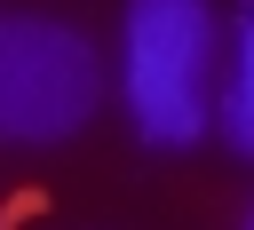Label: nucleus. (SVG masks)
Here are the masks:
<instances>
[{
	"mask_svg": "<svg viewBox=\"0 0 254 230\" xmlns=\"http://www.w3.org/2000/svg\"><path fill=\"white\" fill-rule=\"evenodd\" d=\"M119 95L143 143L190 151L206 135V95H214V8L206 0H127Z\"/></svg>",
	"mask_w": 254,
	"mask_h": 230,
	"instance_id": "1",
	"label": "nucleus"
},
{
	"mask_svg": "<svg viewBox=\"0 0 254 230\" xmlns=\"http://www.w3.org/2000/svg\"><path fill=\"white\" fill-rule=\"evenodd\" d=\"M103 63L64 16L0 8V143H64L95 119Z\"/></svg>",
	"mask_w": 254,
	"mask_h": 230,
	"instance_id": "2",
	"label": "nucleus"
},
{
	"mask_svg": "<svg viewBox=\"0 0 254 230\" xmlns=\"http://www.w3.org/2000/svg\"><path fill=\"white\" fill-rule=\"evenodd\" d=\"M222 135H230V151L254 159V8H246V24H238V71H230V87H222Z\"/></svg>",
	"mask_w": 254,
	"mask_h": 230,
	"instance_id": "3",
	"label": "nucleus"
},
{
	"mask_svg": "<svg viewBox=\"0 0 254 230\" xmlns=\"http://www.w3.org/2000/svg\"><path fill=\"white\" fill-rule=\"evenodd\" d=\"M246 230H254V214H246Z\"/></svg>",
	"mask_w": 254,
	"mask_h": 230,
	"instance_id": "4",
	"label": "nucleus"
}]
</instances>
